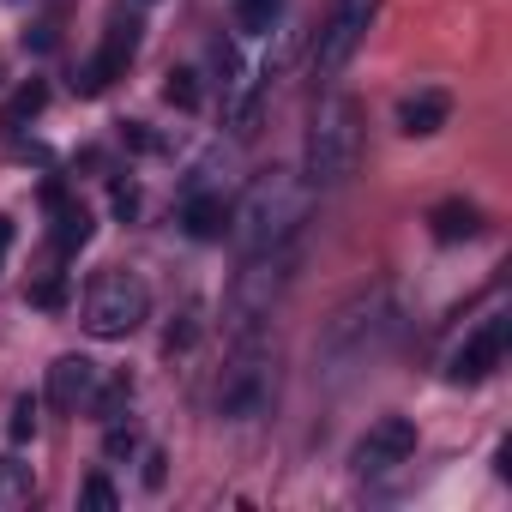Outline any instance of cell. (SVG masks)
Returning a JSON list of instances; mask_svg holds the SVG:
<instances>
[{"instance_id": "cb8c5ba5", "label": "cell", "mask_w": 512, "mask_h": 512, "mask_svg": "<svg viewBox=\"0 0 512 512\" xmlns=\"http://www.w3.org/2000/svg\"><path fill=\"white\" fill-rule=\"evenodd\" d=\"M7 434H13V446H25V440L37 434V398H31V392L13 404V422H7Z\"/></svg>"}, {"instance_id": "7c38bea8", "label": "cell", "mask_w": 512, "mask_h": 512, "mask_svg": "<svg viewBox=\"0 0 512 512\" xmlns=\"http://www.w3.org/2000/svg\"><path fill=\"white\" fill-rule=\"evenodd\" d=\"M43 205L55 211V247H61V253H79V247L91 241L97 217H91V211H85V205H79L61 181H49V187H43Z\"/></svg>"}, {"instance_id": "3957f363", "label": "cell", "mask_w": 512, "mask_h": 512, "mask_svg": "<svg viewBox=\"0 0 512 512\" xmlns=\"http://www.w3.org/2000/svg\"><path fill=\"white\" fill-rule=\"evenodd\" d=\"M296 272H302V247H296V241H278V247H260V253H241V272H235L229 302H223V326H229V338L266 332V320H272L278 302L290 296Z\"/></svg>"}, {"instance_id": "ac0fdd59", "label": "cell", "mask_w": 512, "mask_h": 512, "mask_svg": "<svg viewBox=\"0 0 512 512\" xmlns=\"http://www.w3.org/2000/svg\"><path fill=\"white\" fill-rule=\"evenodd\" d=\"M85 404H91V416H97V422H121V416H127V404H133V380H127V374H115L109 386H91V398H85Z\"/></svg>"}, {"instance_id": "ba28073f", "label": "cell", "mask_w": 512, "mask_h": 512, "mask_svg": "<svg viewBox=\"0 0 512 512\" xmlns=\"http://www.w3.org/2000/svg\"><path fill=\"white\" fill-rule=\"evenodd\" d=\"M133 55H139V19L133 13H109V25H103V43H97V55L79 67V97H103L127 67H133Z\"/></svg>"}, {"instance_id": "ffe728a7", "label": "cell", "mask_w": 512, "mask_h": 512, "mask_svg": "<svg viewBox=\"0 0 512 512\" xmlns=\"http://www.w3.org/2000/svg\"><path fill=\"white\" fill-rule=\"evenodd\" d=\"M278 7H284V0H235V25H241L247 37H260V31H272Z\"/></svg>"}, {"instance_id": "2e32d148", "label": "cell", "mask_w": 512, "mask_h": 512, "mask_svg": "<svg viewBox=\"0 0 512 512\" xmlns=\"http://www.w3.org/2000/svg\"><path fill=\"white\" fill-rule=\"evenodd\" d=\"M31 494H37V470L25 464V458H0V512H19V506H31Z\"/></svg>"}, {"instance_id": "277c9868", "label": "cell", "mask_w": 512, "mask_h": 512, "mask_svg": "<svg viewBox=\"0 0 512 512\" xmlns=\"http://www.w3.org/2000/svg\"><path fill=\"white\" fill-rule=\"evenodd\" d=\"M362 163V103L350 91H326L308 115V157H302V181L314 193L344 187Z\"/></svg>"}, {"instance_id": "9a60e30c", "label": "cell", "mask_w": 512, "mask_h": 512, "mask_svg": "<svg viewBox=\"0 0 512 512\" xmlns=\"http://www.w3.org/2000/svg\"><path fill=\"white\" fill-rule=\"evenodd\" d=\"M428 235H434L440 247H452V241H476V235H482V211H476L470 199H440V205L428 211Z\"/></svg>"}, {"instance_id": "8fae6325", "label": "cell", "mask_w": 512, "mask_h": 512, "mask_svg": "<svg viewBox=\"0 0 512 512\" xmlns=\"http://www.w3.org/2000/svg\"><path fill=\"white\" fill-rule=\"evenodd\" d=\"M446 121H452V97L440 85H422L398 103V133H410V139H434Z\"/></svg>"}, {"instance_id": "e0dca14e", "label": "cell", "mask_w": 512, "mask_h": 512, "mask_svg": "<svg viewBox=\"0 0 512 512\" xmlns=\"http://www.w3.org/2000/svg\"><path fill=\"white\" fill-rule=\"evenodd\" d=\"M43 109H49V85H43V79H31V85H19V91H13V103H7V109H0V127L19 133V127H25V121H37Z\"/></svg>"}, {"instance_id": "5bb4252c", "label": "cell", "mask_w": 512, "mask_h": 512, "mask_svg": "<svg viewBox=\"0 0 512 512\" xmlns=\"http://www.w3.org/2000/svg\"><path fill=\"white\" fill-rule=\"evenodd\" d=\"M181 229H187L193 241H223V235H229V205H223V193H187V199H181Z\"/></svg>"}, {"instance_id": "d6986e66", "label": "cell", "mask_w": 512, "mask_h": 512, "mask_svg": "<svg viewBox=\"0 0 512 512\" xmlns=\"http://www.w3.org/2000/svg\"><path fill=\"white\" fill-rule=\"evenodd\" d=\"M163 103H169V109H199V73H193V67H169Z\"/></svg>"}, {"instance_id": "4316f807", "label": "cell", "mask_w": 512, "mask_h": 512, "mask_svg": "<svg viewBox=\"0 0 512 512\" xmlns=\"http://www.w3.org/2000/svg\"><path fill=\"white\" fill-rule=\"evenodd\" d=\"M7 247H13V217H0V260H7Z\"/></svg>"}, {"instance_id": "d4e9b609", "label": "cell", "mask_w": 512, "mask_h": 512, "mask_svg": "<svg viewBox=\"0 0 512 512\" xmlns=\"http://www.w3.org/2000/svg\"><path fill=\"white\" fill-rule=\"evenodd\" d=\"M109 205H115V217H121V223H133V217H139V187L115 175V181H109Z\"/></svg>"}, {"instance_id": "4fadbf2b", "label": "cell", "mask_w": 512, "mask_h": 512, "mask_svg": "<svg viewBox=\"0 0 512 512\" xmlns=\"http://www.w3.org/2000/svg\"><path fill=\"white\" fill-rule=\"evenodd\" d=\"M91 386H97V362L91 356H61L49 368V404L55 410H79L91 398Z\"/></svg>"}, {"instance_id": "44dd1931", "label": "cell", "mask_w": 512, "mask_h": 512, "mask_svg": "<svg viewBox=\"0 0 512 512\" xmlns=\"http://www.w3.org/2000/svg\"><path fill=\"white\" fill-rule=\"evenodd\" d=\"M199 332H205V320H199V308H187V314L163 332V356H187V350L199 344Z\"/></svg>"}, {"instance_id": "7402d4cb", "label": "cell", "mask_w": 512, "mask_h": 512, "mask_svg": "<svg viewBox=\"0 0 512 512\" xmlns=\"http://www.w3.org/2000/svg\"><path fill=\"white\" fill-rule=\"evenodd\" d=\"M67 296H73V278H67V272H49V278L31 290V308H49V314H55V308H67Z\"/></svg>"}, {"instance_id": "8992f818", "label": "cell", "mask_w": 512, "mask_h": 512, "mask_svg": "<svg viewBox=\"0 0 512 512\" xmlns=\"http://www.w3.org/2000/svg\"><path fill=\"white\" fill-rule=\"evenodd\" d=\"M145 320H151V284L133 266H109L85 296V332L115 344V338H133Z\"/></svg>"}, {"instance_id": "6da1fadb", "label": "cell", "mask_w": 512, "mask_h": 512, "mask_svg": "<svg viewBox=\"0 0 512 512\" xmlns=\"http://www.w3.org/2000/svg\"><path fill=\"white\" fill-rule=\"evenodd\" d=\"M398 290L392 284H362L350 302L332 308V320L314 338V380L344 386L350 374H362L368 362H380L398 338Z\"/></svg>"}, {"instance_id": "30bf717a", "label": "cell", "mask_w": 512, "mask_h": 512, "mask_svg": "<svg viewBox=\"0 0 512 512\" xmlns=\"http://www.w3.org/2000/svg\"><path fill=\"white\" fill-rule=\"evenodd\" d=\"M410 458H416V422H410V416H380V422L356 440V452H350L356 476H392V470H404Z\"/></svg>"}, {"instance_id": "7a4b0ae2", "label": "cell", "mask_w": 512, "mask_h": 512, "mask_svg": "<svg viewBox=\"0 0 512 512\" xmlns=\"http://www.w3.org/2000/svg\"><path fill=\"white\" fill-rule=\"evenodd\" d=\"M308 211H314V187L302 181V169H266V175L247 181L241 205L229 211V241H235V253L296 241Z\"/></svg>"}, {"instance_id": "9c48e42d", "label": "cell", "mask_w": 512, "mask_h": 512, "mask_svg": "<svg viewBox=\"0 0 512 512\" xmlns=\"http://www.w3.org/2000/svg\"><path fill=\"white\" fill-rule=\"evenodd\" d=\"M368 25H374V0H338L332 19H326V31H320V43H314V73L320 79H338L356 61Z\"/></svg>"}, {"instance_id": "52a82bcc", "label": "cell", "mask_w": 512, "mask_h": 512, "mask_svg": "<svg viewBox=\"0 0 512 512\" xmlns=\"http://www.w3.org/2000/svg\"><path fill=\"white\" fill-rule=\"evenodd\" d=\"M506 344H512V314H506V308H488V314L464 332V344L446 356V380H452V386L488 380V374L506 362Z\"/></svg>"}, {"instance_id": "5b68a950", "label": "cell", "mask_w": 512, "mask_h": 512, "mask_svg": "<svg viewBox=\"0 0 512 512\" xmlns=\"http://www.w3.org/2000/svg\"><path fill=\"white\" fill-rule=\"evenodd\" d=\"M278 398V356L272 344L253 332V338H235L223 374H217V392H211V410L223 422H260Z\"/></svg>"}, {"instance_id": "484cf974", "label": "cell", "mask_w": 512, "mask_h": 512, "mask_svg": "<svg viewBox=\"0 0 512 512\" xmlns=\"http://www.w3.org/2000/svg\"><path fill=\"white\" fill-rule=\"evenodd\" d=\"M145 488H151V494L163 488V452H145Z\"/></svg>"}, {"instance_id": "603a6c76", "label": "cell", "mask_w": 512, "mask_h": 512, "mask_svg": "<svg viewBox=\"0 0 512 512\" xmlns=\"http://www.w3.org/2000/svg\"><path fill=\"white\" fill-rule=\"evenodd\" d=\"M79 500H85V506H97V512H115V506H121V494H115V482H109V476H85V482H79Z\"/></svg>"}]
</instances>
